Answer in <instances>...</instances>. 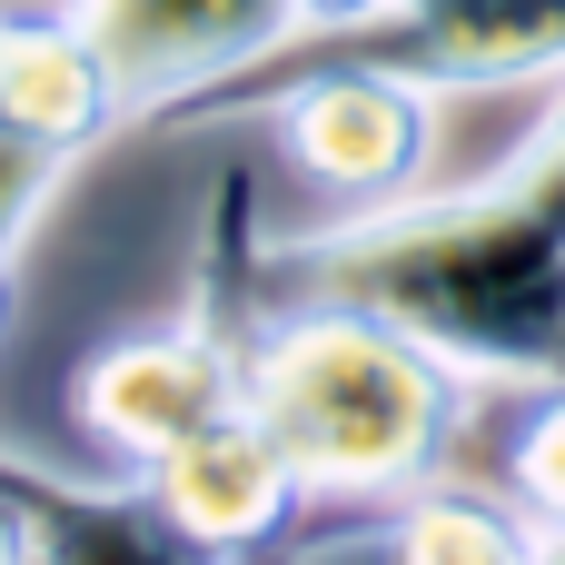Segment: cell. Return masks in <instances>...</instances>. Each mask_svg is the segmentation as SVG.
<instances>
[{
	"instance_id": "cell-4",
	"label": "cell",
	"mask_w": 565,
	"mask_h": 565,
	"mask_svg": "<svg viewBox=\"0 0 565 565\" xmlns=\"http://www.w3.org/2000/svg\"><path fill=\"white\" fill-rule=\"evenodd\" d=\"M228 407H248V338L218 328V318H199V308H179L169 328L109 338L70 377V427L99 437L109 457H129V477L159 467L179 437L218 427Z\"/></svg>"
},
{
	"instance_id": "cell-6",
	"label": "cell",
	"mask_w": 565,
	"mask_h": 565,
	"mask_svg": "<svg viewBox=\"0 0 565 565\" xmlns=\"http://www.w3.org/2000/svg\"><path fill=\"white\" fill-rule=\"evenodd\" d=\"M0 565H288V556L199 546L139 477L129 487H79L40 457L0 447Z\"/></svg>"
},
{
	"instance_id": "cell-12",
	"label": "cell",
	"mask_w": 565,
	"mask_h": 565,
	"mask_svg": "<svg viewBox=\"0 0 565 565\" xmlns=\"http://www.w3.org/2000/svg\"><path fill=\"white\" fill-rule=\"evenodd\" d=\"M70 169H79V159H60V149L20 139V129H0V248H10V258H20V238L50 218V199H60Z\"/></svg>"
},
{
	"instance_id": "cell-11",
	"label": "cell",
	"mask_w": 565,
	"mask_h": 565,
	"mask_svg": "<svg viewBox=\"0 0 565 565\" xmlns=\"http://www.w3.org/2000/svg\"><path fill=\"white\" fill-rule=\"evenodd\" d=\"M487 477H497L536 526H565V377H556V387H526V407L507 417Z\"/></svg>"
},
{
	"instance_id": "cell-8",
	"label": "cell",
	"mask_w": 565,
	"mask_h": 565,
	"mask_svg": "<svg viewBox=\"0 0 565 565\" xmlns=\"http://www.w3.org/2000/svg\"><path fill=\"white\" fill-rule=\"evenodd\" d=\"M70 10L129 79V129H149L169 99L248 70L258 50H278L298 30L288 0H70Z\"/></svg>"
},
{
	"instance_id": "cell-1",
	"label": "cell",
	"mask_w": 565,
	"mask_h": 565,
	"mask_svg": "<svg viewBox=\"0 0 565 565\" xmlns=\"http://www.w3.org/2000/svg\"><path fill=\"white\" fill-rule=\"evenodd\" d=\"M268 288L387 308L427 328L487 387H536L565 298V79L556 109L526 129V149L497 179L447 189V199L338 209L328 228L268 238Z\"/></svg>"
},
{
	"instance_id": "cell-16",
	"label": "cell",
	"mask_w": 565,
	"mask_h": 565,
	"mask_svg": "<svg viewBox=\"0 0 565 565\" xmlns=\"http://www.w3.org/2000/svg\"><path fill=\"white\" fill-rule=\"evenodd\" d=\"M0 328H10V248H0Z\"/></svg>"
},
{
	"instance_id": "cell-5",
	"label": "cell",
	"mask_w": 565,
	"mask_h": 565,
	"mask_svg": "<svg viewBox=\"0 0 565 565\" xmlns=\"http://www.w3.org/2000/svg\"><path fill=\"white\" fill-rule=\"evenodd\" d=\"M258 119H278L298 179L318 199H338V209L417 199V179L437 159V99L407 89V79H377V70H308Z\"/></svg>"
},
{
	"instance_id": "cell-10",
	"label": "cell",
	"mask_w": 565,
	"mask_h": 565,
	"mask_svg": "<svg viewBox=\"0 0 565 565\" xmlns=\"http://www.w3.org/2000/svg\"><path fill=\"white\" fill-rule=\"evenodd\" d=\"M536 516L497 487V477H427L377 516V556L387 565H536Z\"/></svg>"
},
{
	"instance_id": "cell-3",
	"label": "cell",
	"mask_w": 565,
	"mask_h": 565,
	"mask_svg": "<svg viewBox=\"0 0 565 565\" xmlns=\"http://www.w3.org/2000/svg\"><path fill=\"white\" fill-rule=\"evenodd\" d=\"M308 70H377V79H407L427 99L565 79V0H387L367 20H348V30H288L248 70L169 99L149 129H228V119H258Z\"/></svg>"
},
{
	"instance_id": "cell-15",
	"label": "cell",
	"mask_w": 565,
	"mask_h": 565,
	"mask_svg": "<svg viewBox=\"0 0 565 565\" xmlns=\"http://www.w3.org/2000/svg\"><path fill=\"white\" fill-rule=\"evenodd\" d=\"M536 565H565V526H546V536H536Z\"/></svg>"
},
{
	"instance_id": "cell-7",
	"label": "cell",
	"mask_w": 565,
	"mask_h": 565,
	"mask_svg": "<svg viewBox=\"0 0 565 565\" xmlns=\"http://www.w3.org/2000/svg\"><path fill=\"white\" fill-rule=\"evenodd\" d=\"M139 487L199 546H228V556H288L298 536H318V497H308L298 457L258 427V407H228L218 427L179 437L159 467H139Z\"/></svg>"
},
{
	"instance_id": "cell-13",
	"label": "cell",
	"mask_w": 565,
	"mask_h": 565,
	"mask_svg": "<svg viewBox=\"0 0 565 565\" xmlns=\"http://www.w3.org/2000/svg\"><path fill=\"white\" fill-rule=\"evenodd\" d=\"M288 10H298V30H348V20H367L387 0H288Z\"/></svg>"
},
{
	"instance_id": "cell-2",
	"label": "cell",
	"mask_w": 565,
	"mask_h": 565,
	"mask_svg": "<svg viewBox=\"0 0 565 565\" xmlns=\"http://www.w3.org/2000/svg\"><path fill=\"white\" fill-rule=\"evenodd\" d=\"M248 407L298 457L318 497V536H338V526H377L407 487L467 457L487 377L387 308L268 288L248 328Z\"/></svg>"
},
{
	"instance_id": "cell-9",
	"label": "cell",
	"mask_w": 565,
	"mask_h": 565,
	"mask_svg": "<svg viewBox=\"0 0 565 565\" xmlns=\"http://www.w3.org/2000/svg\"><path fill=\"white\" fill-rule=\"evenodd\" d=\"M0 129L89 159L129 129V79L109 70V50L79 30L70 0L50 10H0Z\"/></svg>"
},
{
	"instance_id": "cell-14",
	"label": "cell",
	"mask_w": 565,
	"mask_h": 565,
	"mask_svg": "<svg viewBox=\"0 0 565 565\" xmlns=\"http://www.w3.org/2000/svg\"><path fill=\"white\" fill-rule=\"evenodd\" d=\"M565 377V298H556V328H546V377H536V387H556Z\"/></svg>"
}]
</instances>
